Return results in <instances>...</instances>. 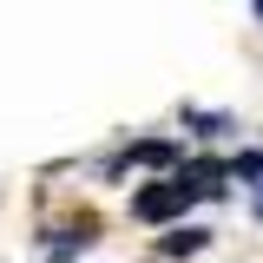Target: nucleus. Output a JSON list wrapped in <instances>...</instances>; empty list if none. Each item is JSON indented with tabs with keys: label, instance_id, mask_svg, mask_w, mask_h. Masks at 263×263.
<instances>
[{
	"label": "nucleus",
	"instance_id": "1",
	"mask_svg": "<svg viewBox=\"0 0 263 263\" xmlns=\"http://www.w3.org/2000/svg\"><path fill=\"white\" fill-rule=\"evenodd\" d=\"M197 184H184V178H164V184H145V191L132 197V217H138V224H171V217H184V211H191L197 204Z\"/></svg>",
	"mask_w": 263,
	"mask_h": 263
},
{
	"label": "nucleus",
	"instance_id": "2",
	"mask_svg": "<svg viewBox=\"0 0 263 263\" xmlns=\"http://www.w3.org/2000/svg\"><path fill=\"white\" fill-rule=\"evenodd\" d=\"M204 243H211V230H171V237H164V250H171V257H191V250H204Z\"/></svg>",
	"mask_w": 263,
	"mask_h": 263
},
{
	"label": "nucleus",
	"instance_id": "3",
	"mask_svg": "<svg viewBox=\"0 0 263 263\" xmlns=\"http://www.w3.org/2000/svg\"><path fill=\"white\" fill-rule=\"evenodd\" d=\"M132 158L138 164H171V145L164 138H145V145H132Z\"/></svg>",
	"mask_w": 263,
	"mask_h": 263
},
{
	"label": "nucleus",
	"instance_id": "4",
	"mask_svg": "<svg viewBox=\"0 0 263 263\" xmlns=\"http://www.w3.org/2000/svg\"><path fill=\"white\" fill-rule=\"evenodd\" d=\"M230 171H237V178H250V184H263V152H243Z\"/></svg>",
	"mask_w": 263,
	"mask_h": 263
},
{
	"label": "nucleus",
	"instance_id": "5",
	"mask_svg": "<svg viewBox=\"0 0 263 263\" xmlns=\"http://www.w3.org/2000/svg\"><path fill=\"white\" fill-rule=\"evenodd\" d=\"M257 217H263V184H257Z\"/></svg>",
	"mask_w": 263,
	"mask_h": 263
},
{
	"label": "nucleus",
	"instance_id": "6",
	"mask_svg": "<svg viewBox=\"0 0 263 263\" xmlns=\"http://www.w3.org/2000/svg\"><path fill=\"white\" fill-rule=\"evenodd\" d=\"M250 7H257V20H263V0H250Z\"/></svg>",
	"mask_w": 263,
	"mask_h": 263
}]
</instances>
